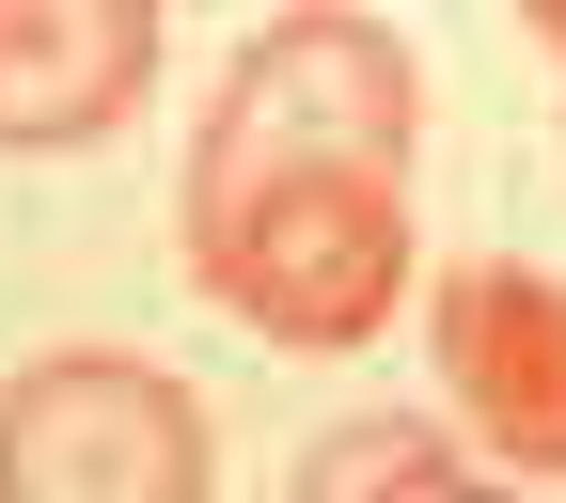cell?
<instances>
[{
	"label": "cell",
	"instance_id": "1",
	"mask_svg": "<svg viewBox=\"0 0 566 503\" xmlns=\"http://www.w3.org/2000/svg\"><path fill=\"white\" fill-rule=\"evenodd\" d=\"M409 126H424L409 32H394V17H346V0H300V17H268V32L221 63L174 221L252 205V189H300V174H409Z\"/></svg>",
	"mask_w": 566,
	"mask_h": 503
},
{
	"label": "cell",
	"instance_id": "2",
	"mask_svg": "<svg viewBox=\"0 0 566 503\" xmlns=\"http://www.w3.org/2000/svg\"><path fill=\"white\" fill-rule=\"evenodd\" d=\"M174 252H189V283L252 346L346 363V346H378L394 300H409V174H300V189L205 205V221H174Z\"/></svg>",
	"mask_w": 566,
	"mask_h": 503
},
{
	"label": "cell",
	"instance_id": "3",
	"mask_svg": "<svg viewBox=\"0 0 566 503\" xmlns=\"http://www.w3.org/2000/svg\"><path fill=\"white\" fill-rule=\"evenodd\" d=\"M205 394L142 346H48L0 378V503H205Z\"/></svg>",
	"mask_w": 566,
	"mask_h": 503
},
{
	"label": "cell",
	"instance_id": "4",
	"mask_svg": "<svg viewBox=\"0 0 566 503\" xmlns=\"http://www.w3.org/2000/svg\"><path fill=\"white\" fill-rule=\"evenodd\" d=\"M424 346H441V394L488 441V472L504 488H566V283L520 268V252H472V268H441Z\"/></svg>",
	"mask_w": 566,
	"mask_h": 503
},
{
	"label": "cell",
	"instance_id": "5",
	"mask_svg": "<svg viewBox=\"0 0 566 503\" xmlns=\"http://www.w3.org/2000/svg\"><path fill=\"white\" fill-rule=\"evenodd\" d=\"M158 80V0H0V142L80 158Z\"/></svg>",
	"mask_w": 566,
	"mask_h": 503
},
{
	"label": "cell",
	"instance_id": "6",
	"mask_svg": "<svg viewBox=\"0 0 566 503\" xmlns=\"http://www.w3.org/2000/svg\"><path fill=\"white\" fill-rule=\"evenodd\" d=\"M300 503H535V488H504L472 441H441L409 409H363V425H331L300 457Z\"/></svg>",
	"mask_w": 566,
	"mask_h": 503
},
{
	"label": "cell",
	"instance_id": "7",
	"mask_svg": "<svg viewBox=\"0 0 566 503\" xmlns=\"http://www.w3.org/2000/svg\"><path fill=\"white\" fill-rule=\"evenodd\" d=\"M535 48H551V63H566V0H535Z\"/></svg>",
	"mask_w": 566,
	"mask_h": 503
}]
</instances>
